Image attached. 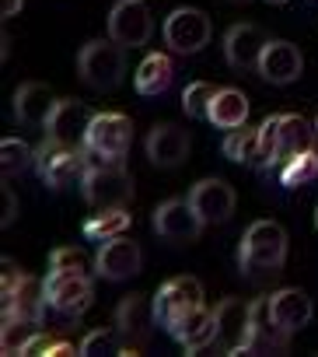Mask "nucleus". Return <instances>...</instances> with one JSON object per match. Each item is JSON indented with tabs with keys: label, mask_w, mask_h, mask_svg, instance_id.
I'll return each instance as SVG.
<instances>
[{
	"label": "nucleus",
	"mask_w": 318,
	"mask_h": 357,
	"mask_svg": "<svg viewBox=\"0 0 318 357\" xmlns=\"http://www.w3.org/2000/svg\"><path fill=\"white\" fill-rule=\"evenodd\" d=\"M315 130H318V119H315Z\"/></svg>",
	"instance_id": "40"
},
{
	"label": "nucleus",
	"mask_w": 318,
	"mask_h": 357,
	"mask_svg": "<svg viewBox=\"0 0 318 357\" xmlns=\"http://www.w3.org/2000/svg\"><path fill=\"white\" fill-rule=\"evenodd\" d=\"M217 343L228 354H248V329H252V305L238 298H224L217 308Z\"/></svg>",
	"instance_id": "11"
},
{
	"label": "nucleus",
	"mask_w": 318,
	"mask_h": 357,
	"mask_svg": "<svg viewBox=\"0 0 318 357\" xmlns=\"http://www.w3.org/2000/svg\"><path fill=\"white\" fill-rule=\"evenodd\" d=\"M49 270L53 273H88V259L81 249H53L49 252Z\"/></svg>",
	"instance_id": "33"
},
{
	"label": "nucleus",
	"mask_w": 318,
	"mask_h": 357,
	"mask_svg": "<svg viewBox=\"0 0 318 357\" xmlns=\"http://www.w3.org/2000/svg\"><path fill=\"white\" fill-rule=\"evenodd\" d=\"M315 137H318V130H311V123L304 116H294V112L280 116L276 119V161L283 165L287 158H294L301 151H315Z\"/></svg>",
	"instance_id": "22"
},
{
	"label": "nucleus",
	"mask_w": 318,
	"mask_h": 357,
	"mask_svg": "<svg viewBox=\"0 0 318 357\" xmlns=\"http://www.w3.org/2000/svg\"><path fill=\"white\" fill-rule=\"evenodd\" d=\"M147 158L157 165V168H175L189 158V133L179 130V126H154L147 133Z\"/></svg>",
	"instance_id": "20"
},
{
	"label": "nucleus",
	"mask_w": 318,
	"mask_h": 357,
	"mask_svg": "<svg viewBox=\"0 0 318 357\" xmlns=\"http://www.w3.org/2000/svg\"><path fill=\"white\" fill-rule=\"evenodd\" d=\"M154 231L168 242H193L203 231V218L196 214L189 197L186 200H165L154 211Z\"/></svg>",
	"instance_id": "12"
},
{
	"label": "nucleus",
	"mask_w": 318,
	"mask_h": 357,
	"mask_svg": "<svg viewBox=\"0 0 318 357\" xmlns=\"http://www.w3.org/2000/svg\"><path fill=\"white\" fill-rule=\"evenodd\" d=\"M133 144V123L122 112H95L88 126L84 151L91 154V165H122Z\"/></svg>",
	"instance_id": "2"
},
{
	"label": "nucleus",
	"mask_w": 318,
	"mask_h": 357,
	"mask_svg": "<svg viewBox=\"0 0 318 357\" xmlns=\"http://www.w3.org/2000/svg\"><path fill=\"white\" fill-rule=\"evenodd\" d=\"M287 259V231L276 221H255L245 228L241 245H238V266L245 277L255 273H273Z\"/></svg>",
	"instance_id": "1"
},
{
	"label": "nucleus",
	"mask_w": 318,
	"mask_h": 357,
	"mask_svg": "<svg viewBox=\"0 0 318 357\" xmlns=\"http://www.w3.org/2000/svg\"><path fill=\"white\" fill-rule=\"evenodd\" d=\"M35 172L49 190H63L70 183H81V175L88 172V151L46 137V144L35 151Z\"/></svg>",
	"instance_id": "5"
},
{
	"label": "nucleus",
	"mask_w": 318,
	"mask_h": 357,
	"mask_svg": "<svg viewBox=\"0 0 318 357\" xmlns=\"http://www.w3.org/2000/svg\"><path fill=\"white\" fill-rule=\"evenodd\" d=\"M165 43L172 53H200L210 43V18L196 8H179L165 18Z\"/></svg>",
	"instance_id": "10"
},
{
	"label": "nucleus",
	"mask_w": 318,
	"mask_h": 357,
	"mask_svg": "<svg viewBox=\"0 0 318 357\" xmlns=\"http://www.w3.org/2000/svg\"><path fill=\"white\" fill-rule=\"evenodd\" d=\"M276 119H280V116H266L262 126H259V147H262V161H259V168H273V165H280V161H276Z\"/></svg>",
	"instance_id": "34"
},
{
	"label": "nucleus",
	"mask_w": 318,
	"mask_h": 357,
	"mask_svg": "<svg viewBox=\"0 0 318 357\" xmlns=\"http://www.w3.org/2000/svg\"><path fill=\"white\" fill-rule=\"evenodd\" d=\"M172 81H175V67H172V60H168L165 53H147V56L140 60L136 74H133V88H136L140 95H147V98L165 95V91L172 88Z\"/></svg>",
	"instance_id": "23"
},
{
	"label": "nucleus",
	"mask_w": 318,
	"mask_h": 357,
	"mask_svg": "<svg viewBox=\"0 0 318 357\" xmlns=\"http://www.w3.org/2000/svg\"><path fill=\"white\" fill-rule=\"evenodd\" d=\"M255 70H259L262 81H269V84H290V81L301 77L304 60H301V50H297V46H290V43H283V39H269L266 50H262V56H259V67H255Z\"/></svg>",
	"instance_id": "18"
},
{
	"label": "nucleus",
	"mask_w": 318,
	"mask_h": 357,
	"mask_svg": "<svg viewBox=\"0 0 318 357\" xmlns=\"http://www.w3.org/2000/svg\"><path fill=\"white\" fill-rule=\"evenodd\" d=\"M126 46L119 43H105V39H95L88 46H81L77 53V74L88 88L95 91H112L119 88L122 74H126Z\"/></svg>",
	"instance_id": "3"
},
{
	"label": "nucleus",
	"mask_w": 318,
	"mask_h": 357,
	"mask_svg": "<svg viewBox=\"0 0 318 357\" xmlns=\"http://www.w3.org/2000/svg\"><path fill=\"white\" fill-rule=\"evenodd\" d=\"M49 301L42 284H35L32 277H25L11 259L4 263V315H18V319H32L42 326Z\"/></svg>",
	"instance_id": "8"
},
{
	"label": "nucleus",
	"mask_w": 318,
	"mask_h": 357,
	"mask_svg": "<svg viewBox=\"0 0 318 357\" xmlns=\"http://www.w3.org/2000/svg\"><path fill=\"white\" fill-rule=\"evenodd\" d=\"M0 200H4V214H0V221H4V228H8V225L18 218V197H15V190H11V186H4Z\"/></svg>",
	"instance_id": "36"
},
{
	"label": "nucleus",
	"mask_w": 318,
	"mask_h": 357,
	"mask_svg": "<svg viewBox=\"0 0 318 357\" xmlns=\"http://www.w3.org/2000/svg\"><path fill=\"white\" fill-rule=\"evenodd\" d=\"M0 165H4V175H22L35 165V151L25 140L8 137L4 144H0Z\"/></svg>",
	"instance_id": "30"
},
{
	"label": "nucleus",
	"mask_w": 318,
	"mask_h": 357,
	"mask_svg": "<svg viewBox=\"0 0 318 357\" xmlns=\"http://www.w3.org/2000/svg\"><path fill=\"white\" fill-rule=\"evenodd\" d=\"M315 221H318V214H315Z\"/></svg>",
	"instance_id": "41"
},
{
	"label": "nucleus",
	"mask_w": 318,
	"mask_h": 357,
	"mask_svg": "<svg viewBox=\"0 0 318 357\" xmlns=\"http://www.w3.org/2000/svg\"><path fill=\"white\" fill-rule=\"evenodd\" d=\"M147 322H154V305L147 308V305H143V294H129V298L119 301V308H116V329H119L122 336L143 340Z\"/></svg>",
	"instance_id": "25"
},
{
	"label": "nucleus",
	"mask_w": 318,
	"mask_h": 357,
	"mask_svg": "<svg viewBox=\"0 0 318 357\" xmlns=\"http://www.w3.org/2000/svg\"><path fill=\"white\" fill-rule=\"evenodd\" d=\"M266 4H287V0H266Z\"/></svg>",
	"instance_id": "38"
},
{
	"label": "nucleus",
	"mask_w": 318,
	"mask_h": 357,
	"mask_svg": "<svg viewBox=\"0 0 318 357\" xmlns=\"http://www.w3.org/2000/svg\"><path fill=\"white\" fill-rule=\"evenodd\" d=\"M129 225H133V218L126 214V207H116V211H102L91 221H84V235L95 242H109V238H119Z\"/></svg>",
	"instance_id": "28"
},
{
	"label": "nucleus",
	"mask_w": 318,
	"mask_h": 357,
	"mask_svg": "<svg viewBox=\"0 0 318 357\" xmlns=\"http://www.w3.org/2000/svg\"><path fill=\"white\" fill-rule=\"evenodd\" d=\"M39 322L32 319H18V315H4V329H0V347H4V354H25L29 343L35 340V329Z\"/></svg>",
	"instance_id": "29"
},
{
	"label": "nucleus",
	"mask_w": 318,
	"mask_h": 357,
	"mask_svg": "<svg viewBox=\"0 0 318 357\" xmlns=\"http://www.w3.org/2000/svg\"><path fill=\"white\" fill-rule=\"evenodd\" d=\"M172 336L182 343L186 354L207 350L210 343H217V312H210L207 305H200L196 312H189V315L172 329Z\"/></svg>",
	"instance_id": "21"
},
{
	"label": "nucleus",
	"mask_w": 318,
	"mask_h": 357,
	"mask_svg": "<svg viewBox=\"0 0 318 357\" xmlns=\"http://www.w3.org/2000/svg\"><path fill=\"white\" fill-rule=\"evenodd\" d=\"M122 333L119 329H95V333H88L84 340H81V354L84 357H102V354H122V340H119Z\"/></svg>",
	"instance_id": "32"
},
{
	"label": "nucleus",
	"mask_w": 318,
	"mask_h": 357,
	"mask_svg": "<svg viewBox=\"0 0 318 357\" xmlns=\"http://www.w3.org/2000/svg\"><path fill=\"white\" fill-rule=\"evenodd\" d=\"M81 197L98 211H116L133 200V178L122 165H88L81 175Z\"/></svg>",
	"instance_id": "4"
},
{
	"label": "nucleus",
	"mask_w": 318,
	"mask_h": 357,
	"mask_svg": "<svg viewBox=\"0 0 318 357\" xmlns=\"http://www.w3.org/2000/svg\"><path fill=\"white\" fill-rule=\"evenodd\" d=\"M56 102H60V98L53 95L49 84L29 81V84H22V88L15 91V119H18L22 126H46V119L53 116Z\"/></svg>",
	"instance_id": "19"
},
{
	"label": "nucleus",
	"mask_w": 318,
	"mask_h": 357,
	"mask_svg": "<svg viewBox=\"0 0 318 357\" xmlns=\"http://www.w3.org/2000/svg\"><path fill=\"white\" fill-rule=\"evenodd\" d=\"M42 291H46V301L53 312L67 315V319H77L91 308L95 301V284L88 273H46L42 280Z\"/></svg>",
	"instance_id": "7"
},
{
	"label": "nucleus",
	"mask_w": 318,
	"mask_h": 357,
	"mask_svg": "<svg viewBox=\"0 0 318 357\" xmlns=\"http://www.w3.org/2000/svg\"><path fill=\"white\" fill-rule=\"evenodd\" d=\"M22 4H25V0H0V8H4V18H15V15L22 11Z\"/></svg>",
	"instance_id": "37"
},
{
	"label": "nucleus",
	"mask_w": 318,
	"mask_h": 357,
	"mask_svg": "<svg viewBox=\"0 0 318 357\" xmlns=\"http://www.w3.org/2000/svg\"><path fill=\"white\" fill-rule=\"evenodd\" d=\"M88 126H91V112L84 109V102L77 98H60L53 116L46 119V137L70 144V147H84L88 140Z\"/></svg>",
	"instance_id": "13"
},
{
	"label": "nucleus",
	"mask_w": 318,
	"mask_h": 357,
	"mask_svg": "<svg viewBox=\"0 0 318 357\" xmlns=\"http://www.w3.org/2000/svg\"><path fill=\"white\" fill-rule=\"evenodd\" d=\"M315 175H318V151H301V154H294L280 165V186L297 190V186L311 183Z\"/></svg>",
	"instance_id": "27"
},
{
	"label": "nucleus",
	"mask_w": 318,
	"mask_h": 357,
	"mask_svg": "<svg viewBox=\"0 0 318 357\" xmlns=\"http://www.w3.org/2000/svg\"><path fill=\"white\" fill-rule=\"evenodd\" d=\"M109 36L119 46H147L154 36V18L143 8V0H119L109 15Z\"/></svg>",
	"instance_id": "9"
},
{
	"label": "nucleus",
	"mask_w": 318,
	"mask_h": 357,
	"mask_svg": "<svg viewBox=\"0 0 318 357\" xmlns=\"http://www.w3.org/2000/svg\"><path fill=\"white\" fill-rule=\"evenodd\" d=\"M266 43H269V39L262 36L259 25L238 22V25H231L228 36H224V56H228V63H231L234 70H252V67H259V56H262Z\"/></svg>",
	"instance_id": "17"
},
{
	"label": "nucleus",
	"mask_w": 318,
	"mask_h": 357,
	"mask_svg": "<svg viewBox=\"0 0 318 357\" xmlns=\"http://www.w3.org/2000/svg\"><path fill=\"white\" fill-rule=\"evenodd\" d=\"M140 266H143V252L129 238H109V242H102V249L95 256V270L105 280H129L140 273Z\"/></svg>",
	"instance_id": "15"
},
{
	"label": "nucleus",
	"mask_w": 318,
	"mask_h": 357,
	"mask_svg": "<svg viewBox=\"0 0 318 357\" xmlns=\"http://www.w3.org/2000/svg\"><path fill=\"white\" fill-rule=\"evenodd\" d=\"M214 95H217V84H210V81H193V84L182 91V109H186V116H189V119H207Z\"/></svg>",
	"instance_id": "31"
},
{
	"label": "nucleus",
	"mask_w": 318,
	"mask_h": 357,
	"mask_svg": "<svg viewBox=\"0 0 318 357\" xmlns=\"http://www.w3.org/2000/svg\"><path fill=\"white\" fill-rule=\"evenodd\" d=\"M189 204L196 207V214L203 218V225H224L234 214V190L224 178H203L189 190Z\"/></svg>",
	"instance_id": "14"
},
{
	"label": "nucleus",
	"mask_w": 318,
	"mask_h": 357,
	"mask_svg": "<svg viewBox=\"0 0 318 357\" xmlns=\"http://www.w3.org/2000/svg\"><path fill=\"white\" fill-rule=\"evenodd\" d=\"M311 315H315V305L301 287H283V291L269 294V319L280 333H287V336L301 333L311 322Z\"/></svg>",
	"instance_id": "16"
},
{
	"label": "nucleus",
	"mask_w": 318,
	"mask_h": 357,
	"mask_svg": "<svg viewBox=\"0 0 318 357\" xmlns=\"http://www.w3.org/2000/svg\"><path fill=\"white\" fill-rule=\"evenodd\" d=\"M25 354H42V357H56V354H77L70 343H63V340H56V336H49V333H35V340L29 343V350Z\"/></svg>",
	"instance_id": "35"
},
{
	"label": "nucleus",
	"mask_w": 318,
	"mask_h": 357,
	"mask_svg": "<svg viewBox=\"0 0 318 357\" xmlns=\"http://www.w3.org/2000/svg\"><path fill=\"white\" fill-rule=\"evenodd\" d=\"M217 130H238L248 119V98L238 88H217L214 102H210V116H207Z\"/></svg>",
	"instance_id": "24"
},
{
	"label": "nucleus",
	"mask_w": 318,
	"mask_h": 357,
	"mask_svg": "<svg viewBox=\"0 0 318 357\" xmlns=\"http://www.w3.org/2000/svg\"><path fill=\"white\" fill-rule=\"evenodd\" d=\"M200 305H203V284L196 277H175V280L161 284L154 294V322L165 333H172Z\"/></svg>",
	"instance_id": "6"
},
{
	"label": "nucleus",
	"mask_w": 318,
	"mask_h": 357,
	"mask_svg": "<svg viewBox=\"0 0 318 357\" xmlns=\"http://www.w3.org/2000/svg\"><path fill=\"white\" fill-rule=\"evenodd\" d=\"M234 4H245V0H234Z\"/></svg>",
	"instance_id": "39"
},
{
	"label": "nucleus",
	"mask_w": 318,
	"mask_h": 357,
	"mask_svg": "<svg viewBox=\"0 0 318 357\" xmlns=\"http://www.w3.org/2000/svg\"><path fill=\"white\" fill-rule=\"evenodd\" d=\"M224 154H228L231 161H238V165H255V168H259V161H262L259 130H245V126L231 130L228 140H224Z\"/></svg>",
	"instance_id": "26"
}]
</instances>
